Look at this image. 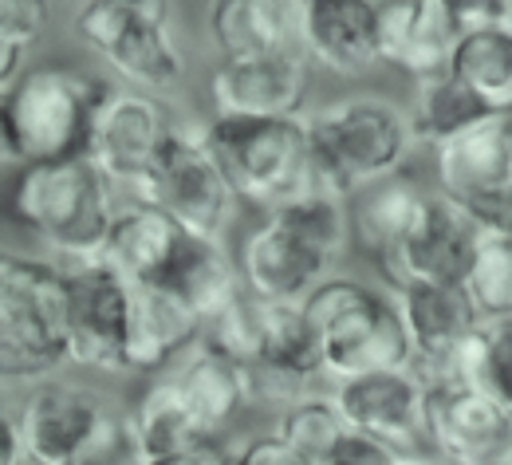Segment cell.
I'll return each instance as SVG.
<instances>
[{"mask_svg":"<svg viewBox=\"0 0 512 465\" xmlns=\"http://www.w3.org/2000/svg\"><path fill=\"white\" fill-rule=\"evenodd\" d=\"M312 162L300 190H323L355 198L359 190L394 178L418 146V131L406 107L383 95H347L308 115Z\"/></svg>","mask_w":512,"mask_h":465,"instance_id":"obj_1","label":"cell"},{"mask_svg":"<svg viewBox=\"0 0 512 465\" xmlns=\"http://www.w3.org/2000/svg\"><path fill=\"white\" fill-rule=\"evenodd\" d=\"M8 213L16 225L48 241L71 265L99 261L115 225V182L91 154L20 166L8 190Z\"/></svg>","mask_w":512,"mask_h":465,"instance_id":"obj_2","label":"cell"},{"mask_svg":"<svg viewBox=\"0 0 512 465\" xmlns=\"http://www.w3.org/2000/svg\"><path fill=\"white\" fill-rule=\"evenodd\" d=\"M111 83L71 67H24L0 95V138L4 158L16 166L56 162L87 154L99 103Z\"/></svg>","mask_w":512,"mask_h":465,"instance_id":"obj_3","label":"cell"},{"mask_svg":"<svg viewBox=\"0 0 512 465\" xmlns=\"http://www.w3.org/2000/svg\"><path fill=\"white\" fill-rule=\"evenodd\" d=\"M67 268L8 253L0 268V367L4 383H44L71 363Z\"/></svg>","mask_w":512,"mask_h":465,"instance_id":"obj_4","label":"cell"},{"mask_svg":"<svg viewBox=\"0 0 512 465\" xmlns=\"http://www.w3.org/2000/svg\"><path fill=\"white\" fill-rule=\"evenodd\" d=\"M205 146L229 174L241 201L272 209L296 194L312 162L308 115H213L201 127Z\"/></svg>","mask_w":512,"mask_h":465,"instance_id":"obj_5","label":"cell"},{"mask_svg":"<svg viewBox=\"0 0 512 465\" xmlns=\"http://www.w3.org/2000/svg\"><path fill=\"white\" fill-rule=\"evenodd\" d=\"M75 36L138 91L166 95L186 79V56L166 0H83Z\"/></svg>","mask_w":512,"mask_h":465,"instance_id":"obj_6","label":"cell"},{"mask_svg":"<svg viewBox=\"0 0 512 465\" xmlns=\"http://www.w3.org/2000/svg\"><path fill=\"white\" fill-rule=\"evenodd\" d=\"M134 198L154 201L197 237H225L241 205V194L233 190L229 174L205 146L201 131H182V127L170 134V142L154 158Z\"/></svg>","mask_w":512,"mask_h":465,"instance_id":"obj_7","label":"cell"},{"mask_svg":"<svg viewBox=\"0 0 512 465\" xmlns=\"http://www.w3.org/2000/svg\"><path fill=\"white\" fill-rule=\"evenodd\" d=\"M477 245H481V229L469 217V209L438 190V194H422L414 221L390 245L379 268L394 288L410 284V280L465 284L473 257H477Z\"/></svg>","mask_w":512,"mask_h":465,"instance_id":"obj_8","label":"cell"},{"mask_svg":"<svg viewBox=\"0 0 512 465\" xmlns=\"http://www.w3.org/2000/svg\"><path fill=\"white\" fill-rule=\"evenodd\" d=\"M174 131L178 127L162 99H154L150 91H138V87L134 91L111 87L107 99L99 103L87 154L115 182V190L138 194L142 178L150 174L154 158L162 154V146L170 142Z\"/></svg>","mask_w":512,"mask_h":465,"instance_id":"obj_9","label":"cell"},{"mask_svg":"<svg viewBox=\"0 0 512 465\" xmlns=\"http://www.w3.org/2000/svg\"><path fill=\"white\" fill-rule=\"evenodd\" d=\"M71 308H67V347L75 367L91 371H119L127 351L130 284L115 265L83 261L67 268Z\"/></svg>","mask_w":512,"mask_h":465,"instance_id":"obj_10","label":"cell"},{"mask_svg":"<svg viewBox=\"0 0 512 465\" xmlns=\"http://www.w3.org/2000/svg\"><path fill=\"white\" fill-rule=\"evenodd\" d=\"M323 371L343 383L355 375H371L386 367H406L414 359L406 320L398 312V300L367 288L355 304H347L335 320L320 328Z\"/></svg>","mask_w":512,"mask_h":465,"instance_id":"obj_11","label":"cell"},{"mask_svg":"<svg viewBox=\"0 0 512 465\" xmlns=\"http://www.w3.org/2000/svg\"><path fill=\"white\" fill-rule=\"evenodd\" d=\"M312 95L308 52L233 56L209 75V99L217 115H304Z\"/></svg>","mask_w":512,"mask_h":465,"instance_id":"obj_12","label":"cell"},{"mask_svg":"<svg viewBox=\"0 0 512 465\" xmlns=\"http://www.w3.org/2000/svg\"><path fill=\"white\" fill-rule=\"evenodd\" d=\"M426 438L449 465H489L512 438V414L477 383L426 387Z\"/></svg>","mask_w":512,"mask_h":465,"instance_id":"obj_13","label":"cell"},{"mask_svg":"<svg viewBox=\"0 0 512 465\" xmlns=\"http://www.w3.org/2000/svg\"><path fill=\"white\" fill-rule=\"evenodd\" d=\"M103 395L79 387V383H60L44 379L28 391V399L16 410V426L40 465H75L83 446L95 438L99 422L107 418Z\"/></svg>","mask_w":512,"mask_h":465,"instance_id":"obj_14","label":"cell"},{"mask_svg":"<svg viewBox=\"0 0 512 465\" xmlns=\"http://www.w3.org/2000/svg\"><path fill=\"white\" fill-rule=\"evenodd\" d=\"M331 395L355 430L379 434L402 450H410L418 430H426V383L414 375L410 363L343 379Z\"/></svg>","mask_w":512,"mask_h":465,"instance_id":"obj_15","label":"cell"},{"mask_svg":"<svg viewBox=\"0 0 512 465\" xmlns=\"http://www.w3.org/2000/svg\"><path fill=\"white\" fill-rule=\"evenodd\" d=\"M237 261H241L245 288L260 300H276V304H300L335 268L304 237L280 225L272 213H264V221L241 241Z\"/></svg>","mask_w":512,"mask_h":465,"instance_id":"obj_16","label":"cell"},{"mask_svg":"<svg viewBox=\"0 0 512 465\" xmlns=\"http://www.w3.org/2000/svg\"><path fill=\"white\" fill-rule=\"evenodd\" d=\"M304 52L331 75H367L375 64H383L375 0H308Z\"/></svg>","mask_w":512,"mask_h":465,"instance_id":"obj_17","label":"cell"},{"mask_svg":"<svg viewBox=\"0 0 512 465\" xmlns=\"http://www.w3.org/2000/svg\"><path fill=\"white\" fill-rule=\"evenodd\" d=\"M434 178H438V190L461 205L512 186L509 115H493L469 131L438 142L434 146Z\"/></svg>","mask_w":512,"mask_h":465,"instance_id":"obj_18","label":"cell"},{"mask_svg":"<svg viewBox=\"0 0 512 465\" xmlns=\"http://www.w3.org/2000/svg\"><path fill=\"white\" fill-rule=\"evenodd\" d=\"M205 335V320L190 304L162 284H134L127 320L123 367L130 371H162L193 351Z\"/></svg>","mask_w":512,"mask_h":465,"instance_id":"obj_19","label":"cell"},{"mask_svg":"<svg viewBox=\"0 0 512 465\" xmlns=\"http://www.w3.org/2000/svg\"><path fill=\"white\" fill-rule=\"evenodd\" d=\"M308 0H209L205 28L221 60L304 52Z\"/></svg>","mask_w":512,"mask_h":465,"instance_id":"obj_20","label":"cell"},{"mask_svg":"<svg viewBox=\"0 0 512 465\" xmlns=\"http://www.w3.org/2000/svg\"><path fill=\"white\" fill-rule=\"evenodd\" d=\"M398 312L406 320L414 359L410 363H434L446 359L457 347H465L481 328V312L465 284L442 280H410L394 288Z\"/></svg>","mask_w":512,"mask_h":465,"instance_id":"obj_21","label":"cell"},{"mask_svg":"<svg viewBox=\"0 0 512 465\" xmlns=\"http://www.w3.org/2000/svg\"><path fill=\"white\" fill-rule=\"evenodd\" d=\"M375 8L383 28V64L414 79L449 67L461 28L442 0H379Z\"/></svg>","mask_w":512,"mask_h":465,"instance_id":"obj_22","label":"cell"},{"mask_svg":"<svg viewBox=\"0 0 512 465\" xmlns=\"http://www.w3.org/2000/svg\"><path fill=\"white\" fill-rule=\"evenodd\" d=\"M186 233L190 229H182L166 209L138 198L115 213V225L103 245V261L119 268L130 284H162Z\"/></svg>","mask_w":512,"mask_h":465,"instance_id":"obj_23","label":"cell"},{"mask_svg":"<svg viewBox=\"0 0 512 465\" xmlns=\"http://www.w3.org/2000/svg\"><path fill=\"white\" fill-rule=\"evenodd\" d=\"M162 288L178 292L205 324L225 316L249 292L241 276V261L225 249V237H197V233H186Z\"/></svg>","mask_w":512,"mask_h":465,"instance_id":"obj_24","label":"cell"},{"mask_svg":"<svg viewBox=\"0 0 512 465\" xmlns=\"http://www.w3.org/2000/svg\"><path fill=\"white\" fill-rule=\"evenodd\" d=\"M178 387L186 391L193 414L201 418V426L217 438V430H225L249 402L256 399L253 367L233 359L229 351L213 347L209 339H201L190 351V359L182 363V371L174 375Z\"/></svg>","mask_w":512,"mask_h":465,"instance_id":"obj_25","label":"cell"},{"mask_svg":"<svg viewBox=\"0 0 512 465\" xmlns=\"http://www.w3.org/2000/svg\"><path fill=\"white\" fill-rule=\"evenodd\" d=\"M130 426H134V438H138L146 462L170 458V454H186L193 446L213 442V434L193 414V406L186 399V391L178 387V379H158L154 387H146L142 399L134 402V410H130Z\"/></svg>","mask_w":512,"mask_h":465,"instance_id":"obj_26","label":"cell"},{"mask_svg":"<svg viewBox=\"0 0 512 465\" xmlns=\"http://www.w3.org/2000/svg\"><path fill=\"white\" fill-rule=\"evenodd\" d=\"M449 71L497 115H512V28L489 24L457 36Z\"/></svg>","mask_w":512,"mask_h":465,"instance_id":"obj_27","label":"cell"},{"mask_svg":"<svg viewBox=\"0 0 512 465\" xmlns=\"http://www.w3.org/2000/svg\"><path fill=\"white\" fill-rule=\"evenodd\" d=\"M493 115H497V111H489L449 67L414 79L410 119H414L418 142H426V146H438V142L469 131V127H477V123H485V119H493Z\"/></svg>","mask_w":512,"mask_h":465,"instance_id":"obj_28","label":"cell"},{"mask_svg":"<svg viewBox=\"0 0 512 465\" xmlns=\"http://www.w3.org/2000/svg\"><path fill=\"white\" fill-rule=\"evenodd\" d=\"M426 190H418L406 178H383L351 198V217H355V241L371 261H383L390 245L406 233V225L418 213V201Z\"/></svg>","mask_w":512,"mask_h":465,"instance_id":"obj_29","label":"cell"},{"mask_svg":"<svg viewBox=\"0 0 512 465\" xmlns=\"http://www.w3.org/2000/svg\"><path fill=\"white\" fill-rule=\"evenodd\" d=\"M272 213L280 225H288L296 237H304L316 253H323L331 265L347 253L355 241V217H351V198L323 194V190H296L284 201H276Z\"/></svg>","mask_w":512,"mask_h":465,"instance_id":"obj_30","label":"cell"},{"mask_svg":"<svg viewBox=\"0 0 512 465\" xmlns=\"http://www.w3.org/2000/svg\"><path fill=\"white\" fill-rule=\"evenodd\" d=\"M351 430V422L343 418L335 395H304V399L288 402L280 414L276 434L312 465L331 462L339 438Z\"/></svg>","mask_w":512,"mask_h":465,"instance_id":"obj_31","label":"cell"},{"mask_svg":"<svg viewBox=\"0 0 512 465\" xmlns=\"http://www.w3.org/2000/svg\"><path fill=\"white\" fill-rule=\"evenodd\" d=\"M465 288H469L481 320L512 316V245L481 237L473 268L465 276Z\"/></svg>","mask_w":512,"mask_h":465,"instance_id":"obj_32","label":"cell"},{"mask_svg":"<svg viewBox=\"0 0 512 465\" xmlns=\"http://www.w3.org/2000/svg\"><path fill=\"white\" fill-rule=\"evenodd\" d=\"M52 16L48 0H0V83L8 87L12 79H20L28 48L44 36Z\"/></svg>","mask_w":512,"mask_h":465,"instance_id":"obj_33","label":"cell"},{"mask_svg":"<svg viewBox=\"0 0 512 465\" xmlns=\"http://www.w3.org/2000/svg\"><path fill=\"white\" fill-rule=\"evenodd\" d=\"M477 387L512 414V316L481 320L477 328Z\"/></svg>","mask_w":512,"mask_h":465,"instance_id":"obj_34","label":"cell"},{"mask_svg":"<svg viewBox=\"0 0 512 465\" xmlns=\"http://www.w3.org/2000/svg\"><path fill=\"white\" fill-rule=\"evenodd\" d=\"M75 465H146V454H142L134 426H130V414L107 410V418L99 422L95 438L83 446Z\"/></svg>","mask_w":512,"mask_h":465,"instance_id":"obj_35","label":"cell"},{"mask_svg":"<svg viewBox=\"0 0 512 465\" xmlns=\"http://www.w3.org/2000/svg\"><path fill=\"white\" fill-rule=\"evenodd\" d=\"M402 446H394V442H386L379 434H367V430H347L343 438H339V446H335V454H331V462L339 465H398L402 462Z\"/></svg>","mask_w":512,"mask_h":465,"instance_id":"obj_36","label":"cell"},{"mask_svg":"<svg viewBox=\"0 0 512 465\" xmlns=\"http://www.w3.org/2000/svg\"><path fill=\"white\" fill-rule=\"evenodd\" d=\"M465 209L477 221L481 237H493V241L512 245V186H505V190H497V194H489V198L481 201H469Z\"/></svg>","mask_w":512,"mask_h":465,"instance_id":"obj_37","label":"cell"},{"mask_svg":"<svg viewBox=\"0 0 512 465\" xmlns=\"http://www.w3.org/2000/svg\"><path fill=\"white\" fill-rule=\"evenodd\" d=\"M233 465H312L308 458H300L276 430L272 434H260V438H249L237 454H233Z\"/></svg>","mask_w":512,"mask_h":465,"instance_id":"obj_38","label":"cell"},{"mask_svg":"<svg viewBox=\"0 0 512 465\" xmlns=\"http://www.w3.org/2000/svg\"><path fill=\"white\" fill-rule=\"evenodd\" d=\"M505 4H509V0H442V8L457 20L461 32L501 24V20H505Z\"/></svg>","mask_w":512,"mask_h":465,"instance_id":"obj_39","label":"cell"},{"mask_svg":"<svg viewBox=\"0 0 512 465\" xmlns=\"http://www.w3.org/2000/svg\"><path fill=\"white\" fill-rule=\"evenodd\" d=\"M0 465H40L36 458H32V450H28V442H24L20 426H16V418H4V438H0Z\"/></svg>","mask_w":512,"mask_h":465,"instance_id":"obj_40","label":"cell"},{"mask_svg":"<svg viewBox=\"0 0 512 465\" xmlns=\"http://www.w3.org/2000/svg\"><path fill=\"white\" fill-rule=\"evenodd\" d=\"M146 465H233V454H225L221 446L205 442V446H193L186 454H170V458H154Z\"/></svg>","mask_w":512,"mask_h":465,"instance_id":"obj_41","label":"cell"},{"mask_svg":"<svg viewBox=\"0 0 512 465\" xmlns=\"http://www.w3.org/2000/svg\"><path fill=\"white\" fill-rule=\"evenodd\" d=\"M489 465H512V438L505 442V446H501V454H497V458H493Z\"/></svg>","mask_w":512,"mask_h":465,"instance_id":"obj_42","label":"cell"},{"mask_svg":"<svg viewBox=\"0 0 512 465\" xmlns=\"http://www.w3.org/2000/svg\"><path fill=\"white\" fill-rule=\"evenodd\" d=\"M501 24H505V28H512V0L505 4V20H501Z\"/></svg>","mask_w":512,"mask_h":465,"instance_id":"obj_43","label":"cell"},{"mask_svg":"<svg viewBox=\"0 0 512 465\" xmlns=\"http://www.w3.org/2000/svg\"><path fill=\"white\" fill-rule=\"evenodd\" d=\"M323 465H339V462H323Z\"/></svg>","mask_w":512,"mask_h":465,"instance_id":"obj_44","label":"cell"}]
</instances>
